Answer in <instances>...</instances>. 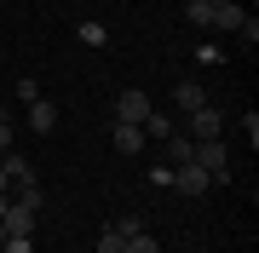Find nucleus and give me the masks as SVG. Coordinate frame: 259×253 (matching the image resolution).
Listing matches in <instances>:
<instances>
[{
    "mask_svg": "<svg viewBox=\"0 0 259 253\" xmlns=\"http://www.w3.org/2000/svg\"><path fill=\"white\" fill-rule=\"evenodd\" d=\"M196 167H202L213 184H225V178H231V150H225V138H196Z\"/></svg>",
    "mask_w": 259,
    "mask_h": 253,
    "instance_id": "nucleus-1",
    "label": "nucleus"
},
{
    "mask_svg": "<svg viewBox=\"0 0 259 253\" xmlns=\"http://www.w3.org/2000/svg\"><path fill=\"white\" fill-rule=\"evenodd\" d=\"M150 110H156V104H150L139 86H127V92L115 98V121H127V127H144V121H150Z\"/></svg>",
    "mask_w": 259,
    "mask_h": 253,
    "instance_id": "nucleus-2",
    "label": "nucleus"
},
{
    "mask_svg": "<svg viewBox=\"0 0 259 253\" xmlns=\"http://www.w3.org/2000/svg\"><path fill=\"white\" fill-rule=\"evenodd\" d=\"M173 190H179V196H190V201H202L207 190H213V178L190 161V167H173Z\"/></svg>",
    "mask_w": 259,
    "mask_h": 253,
    "instance_id": "nucleus-3",
    "label": "nucleus"
},
{
    "mask_svg": "<svg viewBox=\"0 0 259 253\" xmlns=\"http://www.w3.org/2000/svg\"><path fill=\"white\" fill-rule=\"evenodd\" d=\"M35 207H23V201H6V219H0V230L6 236H35Z\"/></svg>",
    "mask_w": 259,
    "mask_h": 253,
    "instance_id": "nucleus-4",
    "label": "nucleus"
},
{
    "mask_svg": "<svg viewBox=\"0 0 259 253\" xmlns=\"http://www.w3.org/2000/svg\"><path fill=\"white\" fill-rule=\"evenodd\" d=\"M185 132H190V138H225V115L207 104V110H196L190 121H185Z\"/></svg>",
    "mask_w": 259,
    "mask_h": 253,
    "instance_id": "nucleus-5",
    "label": "nucleus"
},
{
    "mask_svg": "<svg viewBox=\"0 0 259 253\" xmlns=\"http://www.w3.org/2000/svg\"><path fill=\"white\" fill-rule=\"evenodd\" d=\"M161 144H167V167H190V156H196V138H190L185 127H173Z\"/></svg>",
    "mask_w": 259,
    "mask_h": 253,
    "instance_id": "nucleus-6",
    "label": "nucleus"
},
{
    "mask_svg": "<svg viewBox=\"0 0 259 253\" xmlns=\"http://www.w3.org/2000/svg\"><path fill=\"white\" fill-rule=\"evenodd\" d=\"M110 144H115V156H139V150H144V132L127 127V121H115V127H110Z\"/></svg>",
    "mask_w": 259,
    "mask_h": 253,
    "instance_id": "nucleus-7",
    "label": "nucleus"
},
{
    "mask_svg": "<svg viewBox=\"0 0 259 253\" xmlns=\"http://www.w3.org/2000/svg\"><path fill=\"white\" fill-rule=\"evenodd\" d=\"M173 104H179V110H185V115L207 110V92H202V81H179V86H173Z\"/></svg>",
    "mask_w": 259,
    "mask_h": 253,
    "instance_id": "nucleus-8",
    "label": "nucleus"
},
{
    "mask_svg": "<svg viewBox=\"0 0 259 253\" xmlns=\"http://www.w3.org/2000/svg\"><path fill=\"white\" fill-rule=\"evenodd\" d=\"M0 167H6V178H12V190H23V184H40V178H35V167H29V161L23 156H0Z\"/></svg>",
    "mask_w": 259,
    "mask_h": 253,
    "instance_id": "nucleus-9",
    "label": "nucleus"
},
{
    "mask_svg": "<svg viewBox=\"0 0 259 253\" xmlns=\"http://www.w3.org/2000/svg\"><path fill=\"white\" fill-rule=\"evenodd\" d=\"M242 18H248V12H242L236 0H219V12H213V29H219V35H236Z\"/></svg>",
    "mask_w": 259,
    "mask_h": 253,
    "instance_id": "nucleus-10",
    "label": "nucleus"
},
{
    "mask_svg": "<svg viewBox=\"0 0 259 253\" xmlns=\"http://www.w3.org/2000/svg\"><path fill=\"white\" fill-rule=\"evenodd\" d=\"M52 127H58V110L47 98H35V104H29V132H52Z\"/></svg>",
    "mask_w": 259,
    "mask_h": 253,
    "instance_id": "nucleus-11",
    "label": "nucleus"
},
{
    "mask_svg": "<svg viewBox=\"0 0 259 253\" xmlns=\"http://www.w3.org/2000/svg\"><path fill=\"white\" fill-rule=\"evenodd\" d=\"M213 12H219V0H190V6H185V18L207 35V29H213Z\"/></svg>",
    "mask_w": 259,
    "mask_h": 253,
    "instance_id": "nucleus-12",
    "label": "nucleus"
},
{
    "mask_svg": "<svg viewBox=\"0 0 259 253\" xmlns=\"http://www.w3.org/2000/svg\"><path fill=\"white\" fill-rule=\"evenodd\" d=\"M75 35H81V46H104V40H110V29H104L98 18H87L81 29H75Z\"/></svg>",
    "mask_w": 259,
    "mask_h": 253,
    "instance_id": "nucleus-13",
    "label": "nucleus"
},
{
    "mask_svg": "<svg viewBox=\"0 0 259 253\" xmlns=\"http://www.w3.org/2000/svg\"><path fill=\"white\" fill-rule=\"evenodd\" d=\"M139 132H144V138H167V132H173V121H167L161 110H150V121H144Z\"/></svg>",
    "mask_w": 259,
    "mask_h": 253,
    "instance_id": "nucleus-14",
    "label": "nucleus"
},
{
    "mask_svg": "<svg viewBox=\"0 0 259 253\" xmlns=\"http://www.w3.org/2000/svg\"><path fill=\"white\" fill-rule=\"evenodd\" d=\"M98 253H127V236H121V230L110 225V230H104V236H98Z\"/></svg>",
    "mask_w": 259,
    "mask_h": 253,
    "instance_id": "nucleus-15",
    "label": "nucleus"
},
{
    "mask_svg": "<svg viewBox=\"0 0 259 253\" xmlns=\"http://www.w3.org/2000/svg\"><path fill=\"white\" fill-rule=\"evenodd\" d=\"M127 253H161V247H156L150 230H139V236H127Z\"/></svg>",
    "mask_w": 259,
    "mask_h": 253,
    "instance_id": "nucleus-16",
    "label": "nucleus"
},
{
    "mask_svg": "<svg viewBox=\"0 0 259 253\" xmlns=\"http://www.w3.org/2000/svg\"><path fill=\"white\" fill-rule=\"evenodd\" d=\"M0 253H35V236H6V242H0Z\"/></svg>",
    "mask_w": 259,
    "mask_h": 253,
    "instance_id": "nucleus-17",
    "label": "nucleus"
},
{
    "mask_svg": "<svg viewBox=\"0 0 259 253\" xmlns=\"http://www.w3.org/2000/svg\"><path fill=\"white\" fill-rule=\"evenodd\" d=\"M115 230H121V236H139V230H144V219H139V213H121V219H115Z\"/></svg>",
    "mask_w": 259,
    "mask_h": 253,
    "instance_id": "nucleus-18",
    "label": "nucleus"
},
{
    "mask_svg": "<svg viewBox=\"0 0 259 253\" xmlns=\"http://www.w3.org/2000/svg\"><path fill=\"white\" fill-rule=\"evenodd\" d=\"M236 35L248 40V46H253V40H259V18H253V12H248V18H242V29H236Z\"/></svg>",
    "mask_w": 259,
    "mask_h": 253,
    "instance_id": "nucleus-19",
    "label": "nucleus"
},
{
    "mask_svg": "<svg viewBox=\"0 0 259 253\" xmlns=\"http://www.w3.org/2000/svg\"><path fill=\"white\" fill-rule=\"evenodd\" d=\"M6 150H12V115L0 110V156H6Z\"/></svg>",
    "mask_w": 259,
    "mask_h": 253,
    "instance_id": "nucleus-20",
    "label": "nucleus"
},
{
    "mask_svg": "<svg viewBox=\"0 0 259 253\" xmlns=\"http://www.w3.org/2000/svg\"><path fill=\"white\" fill-rule=\"evenodd\" d=\"M0 196H12V178H6V167H0Z\"/></svg>",
    "mask_w": 259,
    "mask_h": 253,
    "instance_id": "nucleus-21",
    "label": "nucleus"
},
{
    "mask_svg": "<svg viewBox=\"0 0 259 253\" xmlns=\"http://www.w3.org/2000/svg\"><path fill=\"white\" fill-rule=\"evenodd\" d=\"M6 201H12V196H0V219H6Z\"/></svg>",
    "mask_w": 259,
    "mask_h": 253,
    "instance_id": "nucleus-22",
    "label": "nucleus"
}]
</instances>
